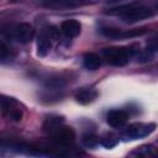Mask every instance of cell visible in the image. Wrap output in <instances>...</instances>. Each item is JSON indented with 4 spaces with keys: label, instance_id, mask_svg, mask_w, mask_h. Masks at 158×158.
<instances>
[{
    "label": "cell",
    "instance_id": "obj_8",
    "mask_svg": "<svg viewBox=\"0 0 158 158\" xmlns=\"http://www.w3.org/2000/svg\"><path fill=\"white\" fill-rule=\"evenodd\" d=\"M127 114L123 110H110L106 115V122L114 128H121L127 122Z\"/></svg>",
    "mask_w": 158,
    "mask_h": 158
},
{
    "label": "cell",
    "instance_id": "obj_9",
    "mask_svg": "<svg viewBox=\"0 0 158 158\" xmlns=\"http://www.w3.org/2000/svg\"><path fill=\"white\" fill-rule=\"evenodd\" d=\"M91 0H43V5L51 9H70L90 2Z\"/></svg>",
    "mask_w": 158,
    "mask_h": 158
},
{
    "label": "cell",
    "instance_id": "obj_12",
    "mask_svg": "<svg viewBox=\"0 0 158 158\" xmlns=\"http://www.w3.org/2000/svg\"><path fill=\"white\" fill-rule=\"evenodd\" d=\"M83 64L89 70H96L101 65V59L95 53H86L83 58Z\"/></svg>",
    "mask_w": 158,
    "mask_h": 158
},
{
    "label": "cell",
    "instance_id": "obj_2",
    "mask_svg": "<svg viewBox=\"0 0 158 158\" xmlns=\"http://www.w3.org/2000/svg\"><path fill=\"white\" fill-rule=\"evenodd\" d=\"M136 49L132 47H107L102 49V56L106 62L115 67H122L128 63Z\"/></svg>",
    "mask_w": 158,
    "mask_h": 158
},
{
    "label": "cell",
    "instance_id": "obj_7",
    "mask_svg": "<svg viewBox=\"0 0 158 158\" xmlns=\"http://www.w3.org/2000/svg\"><path fill=\"white\" fill-rule=\"evenodd\" d=\"M1 109L4 115L12 121H21L22 118V110L17 106V101L12 98H7L5 95L1 96Z\"/></svg>",
    "mask_w": 158,
    "mask_h": 158
},
{
    "label": "cell",
    "instance_id": "obj_20",
    "mask_svg": "<svg viewBox=\"0 0 158 158\" xmlns=\"http://www.w3.org/2000/svg\"><path fill=\"white\" fill-rule=\"evenodd\" d=\"M0 58H1V62H6L7 59L11 58V52L4 42H1V46H0Z\"/></svg>",
    "mask_w": 158,
    "mask_h": 158
},
{
    "label": "cell",
    "instance_id": "obj_21",
    "mask_svg": "<svg viewBox=\"0 0 158 158\" xmlns=\"http://www.w3.org/2000/svg\"><path fill=\"white\" fill-rule=\"evenodd\" d=\"M11 1H17V0H11Z\"/></svg>",
    "mask_w": 158,
    "mask_h": 158
},
{
    "label": "cell",
    "instance_id": "obj_3",
    "mask_svg": "<svg viewBox=\"0 0 158 158\" xmlns=\"http://www.w3.org/2000/svg\"><path fill=\"white\" fill-rule=\"evenodd\" d=\"M58 37V30L54 26H49L42 30L37 38V54L44 57L52 48L53 41Z\"/></svg>",
    "mask_w": 158,
    "mask_h": 158
},
{
    "label": "cell",
    "instance_id": "obj_14",
    "mask_svg": "<svg viewBox=\"0 0 158 158\" xmlns=\"http://www.w3.org/2000/svg\"><path fill=\"white\" fill-rule=\"evenodd\" d=\"M154 154H158V152L154 149L153 146L151 144H144V146H141L138 148H136L131 156H143V157H148V156H154Z\"/></svg>",
    "mask_w": 158,
    "mask_h": 158
},
{
    "label": "cell",
    "instance_id": "obj_5",
    "mask_svg": "<svg viewBox=\"0 0 158 158\" xmlns=\"http://www.w3.org/2000/svg\"><path fill=\"white\" fill-rule=\"evenodd\" d=\"M48 137L57 144L59 146H70L73 142H74V138H75V133L73 131L72 127H68V126H64V125H60L59 127H57L54 131H52Z\"/></svg>",
    "mask_w": 158,
    "mask_h": 158
},
{
    "label": "cell",
    "instance_id": "obj_1",
    "mask_svg": "<svg viewBox=\"0 0 158 158\" xmlns=\"http://www.w3.org/2000/svg\"><path fill=\"white\" fill-rule=\"evenodd\" d=\"M110 15H118L122 17L125 22H137L144 19H149L153 16V10L148 6H144L138 2H131L122 6H118L116 9H111L107 11Z\"/></svg>",
    "mask_w": 158,
    "mask_h": 158
},
{
    "label": "cell",
    "instance_id": "obj_18",
    "mask_svg": "<svg viewBox=\"0 0 158 158\" xmlns=\"http://www.w3.org/2000/svg\"><path fill=\"white\" fill-rule=\"evenodd\" d=\"M153 56H154V52L152 48H146L143 51H141L138 54H137V62L139 63H146V62H149L153 59Z\"/></svg>",
    "mask_w": 158,
    "mask_h": 158
},
{
    "label": "cell",
    "instance_id": "obj_4",
    "mask_svg": "<svg viewBox=\"0 0 158 158\" xmlns=\"http://www.w3.org/2000/svg\"><path fill=\"white\" fill-rule=\"evenodd\" d=\"M156 128L154 123H143V122H135L132 125H130L125 133H123V138L125 139H138V138H143L147 137L148 135H151Z\"/></svg>",
    "mask_w": 158,
    "mask_h": 158
},
{
    "label": "cell",
    "instance_id": "obj_6",
    "mask_svg": "<svg viewBox=\"0 0 158 158\" xmlns=\"http://www.w3.org/2000/svg\"><path fill=\"white\" fill-rule=\"evenodd\" d=\"M33 35H35V30L27 22L19 23V25L11 27V30L9 31V36L10 37L15 38L17 42L23 43V44L31 42L32 38H33Z\"/></svg>",
    "mask_w": 158,
    "mask_h": 158
},
{
    "label": "cell",
    "instance_id": "obj_11",
    "mask_svg": "<svg viewBox=\"0 0 158 158\" xmlns=\"http://www.w3.org/2000/svg\"><path fill=\"white\" fill-rule=\"evenodd\" d=\"M98 98V90L94 88H81L77 94H75V99L79 104L81 105H88L90 102H93L95 99Z\"/></svg>",
    "mask_w": 158,
    "mask_h": 158
},
{
    "label": "cell",
    "instance_id": "obj_15",
    "mask_svg": "<svg viewBox=\"0 0 158 158\" xmlns=\"http://www.w3.org/2000/svg\"><path fill=\"white\" fill-rule=\"evenodd\" d=\"M81 143H83L85 147H88V148H94V147L98 146L99 138H98V136L94 135V133H85V135H83V137H81Z\"/></svg>",
    "mask_w": 158,
    "mask_h": 158
},
{
    "label": "cell",
    "instance_id": "obj_17",
    "mask_svg": "<svg viewBox=\"0 0 158 158\" xmlns=\"http://www.w3.org/2000/svg\"><path fill=\"white\" fill-rule=\"evenodd\" d=\"M100 32L110 38H121V30L116 28V27H110V26H104L100 28Z\"/></svg>",
    "mask_w": 158,
    "mask_h": 158
},
{
    "label": "cell",
    "instance_id": "obj_22",
    "mask_svg": "<svg viewBox=\"0 0 158 158\" xmlns=\"http://www.w3.org/2000/svg\"><path fill=\"white\" fill-rule=\"evenodd\" d=\"M157 9H158V2H157Z\"/></svg>",
    "mask_w": 158,
    "mask_h": 158
},
{
    "label": "cell",
    "instance_id": "obj_13",
    "mask_svg": "<svg viewBox=\"0 0 158 158\" xmlns=\"http://www.w3.org/2000/svg\"><path fill=\"white\" fill-rule=\"evenodd\" d=\"M64 120L59 116H49L46 118V121L43 122V131L49 135L52 131H54L57 127H59L60 125H63Z\"/></svg>",
    "mask_w": 158,
    "mask_h": 158
},
{
    "label": "cell",
    "instance_id": "obj_10",
    "mask_svg": "<svg viewBox=\"0 0 158 158\" xmlns=\"http://www.w3.org/2000/svg\"><path fill=\"white\" fill-rule=\"evenodd\" d=\"M60 31H62V33L65 37L73 38V37L79 36V33L81 31V25L77 20H67V21H63L62 22Z\"/></svg>",
    "mask_w": 158,
    "mask_h": 158
},
{
    "label": "cell",
    "instance_id": "obj_16",
    "mask_svg": "<svg viewBox=\"0 0 158 158\" xmlns=\"http://www.w3.org/2000/svg\"><path fill=\"white\" fill-rule=\"evenodd\" d=\"M100 143L106 147V148H112L118 143V139L116 136H114L112 133H105L101 138H100Z\"/></svg>",
    "mask_w": 158,
    "mask_h": 158
},
{
    "label": "cell",
    "instance_id": "obj_19",
    "mask_svg": "<svg viewBox=\"0 0 158 158\" xmlns=\"http://www.w3.org/2000/svg\"><path fill=\"white\" fill-rule=\"evenodd\" d=\"M148 30L146 27H141V28H133V30H128L125 32H121V38H131V37H137V36H142L147 32Z\"/></svg>",
    "mask_w": 158,
    "mask_h": 158
}]
</instances>
